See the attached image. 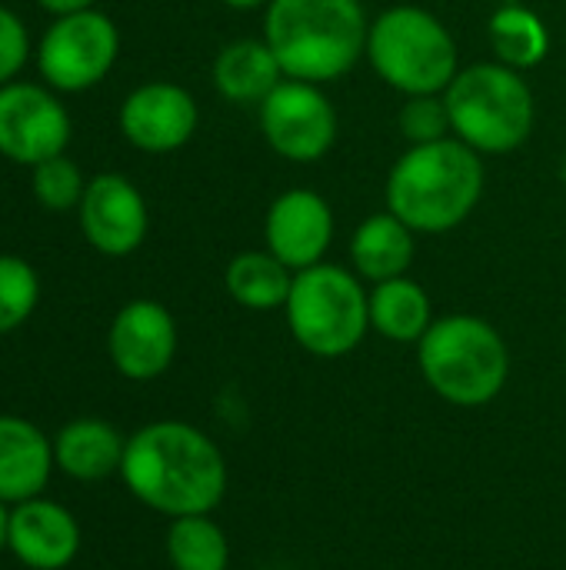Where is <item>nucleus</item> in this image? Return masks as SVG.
<instances>
[{"mask_svg": "<svg viewBox=\"0 0 566 570\" xmlns=\"http://www.w3.org/2000/svg\"><path fill=\"white\" fill-rule=\"evenodd\" d=\"M120 481L153 514H214L230 484L217 441L187 421H150L127 438Z\"/></svg>", "mask_w": 566, "mask_h": 570, "instance_id": "nucleus-1", "label": "nucleus"}, {"mask_svg": "<svg viewBox=\"0 0 566 570\" xmlns=\"http://www.w3.org/2000/svg\"><path fill=\"white\" fill-rule=\"evenodd\" d=\"M487 184L484 157L464 140L407 147L387 174V210L414 234H450L480 204Z\"/></svg>", "mask_w": 566, "mask_h": 570, "instance_id": "nucleus-2", "label": "nucleus"}, {"mask_svg": "<svg viewBox=\"0 0 566 570\" xmlns=\"http://www.w3.org/2000/svg\"><path fill=\"white\" fill-rule=\"evenodd\" d=\"M370 17L360 0H270L264 40L287 80L334 83L367 57Z\"/></svg>", "mask_w": 566, "mask_h": 570, "instance_id": "nucleus-3", "label": "nucleus"}, {"mask_svg": "<svg viewBox=\"0 0 566 570\" xmlns=\"http://www.w3.org/2000/svg\"><path fill=\"white\" fill-rule=\"evenodd\" d=\"M424 384L454 407H487L510 381L504 334L477 314H444L417 344Z\"/></svg>", "mask_w": 566, "mask_h": 570, "instance_id": "nucleus-4", "label": "nucleus"}, {"mask_svg": "<svg viewBox=\"0 0 566 570\" xmlns=\"http://www.w3.org/2000/svg\"><path fill=\"white\" fill-rule=\"evenodd\" d=\"M454 137L480 157L524 147L537 124V97L524 70L500 60L464 67L444 90Z\"/></svg>", "mask_w": 566, "mask_h": 570, "instance_id": "nucleus-5", "label": "nucleus"}, {"mask_svg": "<svg viewBox=\"0 0 566 570\" xmlns=\"http://www.w3.org/2000/svg\"><path fill=\"white\" fill-rule=\"evenodd\" d=\"M367 60L374 73L404 97L444 94L460 73V53L450 27L417 3L387 7L370 20Z\"/></svg>", "mask_w": 566, "mask_h": 570, "instance_id": "nucleus-6", "label": "nucleus"}, {"mask_svg": "<svg viewBox=\"0 0 566 570\" xmlns=\"http://www.w3.org/2000/svg\"><path fill=\"white\" fill-rule=\"evenodd\" d=\"M284 317L297 347L320 361H340L370 334V291L350 267L320 261L294 274Z\"/></svg>", "mask_w": 566, "mask_h": 570, "instance_id": "nucleus-7", "label": "nucleus"}, {"mask_svg": "<svg viewBox=\"0 0 566 570\" xmlns=\"http://www.w3.org/2000/svg\"><path fill=\"white\" fill-rule=\"evenodd\" d=\"M120 57L117 23L90 7L53 17L37 43V70L57 94H83L97 87Z\"/></svg>", "mask_w": 566, "mask_h": 570, "instance_id": "nucleus-8", "label": "nucleus"}, {"mask_svg": "<svg viewBox=\"0 0 566 570\" xmlns=\"http://www.w3.org/2000/svg\"><path fill=\"white\" fill-rule=\"evenodd\" d=\"M257 124L267 147L290 164L324 160L340 134V117L334 100L320 83L280 80L260 104Z\"/></svg>", "mask_w": 566, "mask_h": 570, "instance_id": "nucleus-9", "label": "nucleus"}, {"mask_svg": "<svg viewBox=\"0 0 566 570\" xmlns=\"http://www.w3.org/2000/svg\"><path fill=\"white\" fill-rule=\"evenodd\" d=\"M70 134V114L47 83L10 80L0 87V157L20 167H37L67 154Z\"/></svg>", "mask_w": 566, "mask_h": 570, "instance_id": "nucleus-10", "label": "nucleus"}, {"mask_svg": "<svg viewBox=\"0 0 566 570\" xmlns=\"http://www.w3.org/2000/svg\"><path fill=\"white\" fill-rule=\"evenodd\" d=\"M177 321L173 314L150 297L127 301L107 331V354L120 377L127 381H157L170 371L177 357Z\"/></svg>", "mask_w": 566, "mask_h": 570, "instance_id": "nucleus-11", "label": "nucleus"}, {"mask_svg": "<svg viewBox=\"0 0 566 570\" xmlns=\"http://www.w3.org/2000/svg\"><path fill=\"white\" fill-rule=\"evenodd\" d=\"M117 124L130 147L143 154H173L197 134L200 107L187 87L173 80H147L123 97Z\"/></svg>", "mask_w": 566, "mask_h": 570, "instance_id": "nucleus-12", "label": "nucleus"}, {"mask_svg": "<svg viewBox=\"0 0 566 570\" xmlns=\"http://www.w3.org/2000/svg\"><path fill=\"white\" fill-rule=\"evenodd\" d=\"M83 240L103 257H130L150 230V210L137 184L123 174H97L87 180L77 207Z\"/></svg>", "mask_w": 566, "mask_h": 570, "instance_id": "nucleus-13", "label": "nucleus"}, {"mask_svg": "<svg viewBox=\"0 0 566 570\" xmlns=\"http://www.w3.org/2000/svg\"><path fill=\"white\" fill-rule=\"evenodd\" d=\"M334 207L310 187H290L277 194L264 217V244L294 274L324 261L334 244Z\"/></svg>", "mask_w": 566, "mask_h": 570, "instance_id": "nucleus-14", "label": "nucleus"}, {"mask_svg": "<svg viewBox=\"0 0 566 570\" xmlns=\"http://www.w3.org/2000/svg\"><path fill=\"white\" fill-rule=\"evenodd\" d=\"M77 518L47 498H30L10 508V544L7 551L30 570H63L80 554Z\"/></svg>", "mask_w": 566, "mask_h": 570, "instance_id": "nucleus-15", "label": "nucleus"}, {"mask_svg": "<svg viewBox=\"0 0 566 570\" xmlns=\"http://www.w3.org/2000/svg\"><path fill=\"white\" fill-rule=\"evenodd\" d=\"M53 468V438L27 417L0 414V501L23 504L40 498Z\"/></svg>", "mask_w": 566, "mask_h": 570, "instance_id": "nucleus-16", "label": "nucleus"}, {"mask_svg": "<svg viewBox=\"0 0 566 570\" xmlns=\"http://www.w3.org/2000/svg\"><path fill=\"white\" fill-rule=\"evenodd\" d=\"M127 438L100 417H77L53 438V464L60 474L80 484L107 481L120 474Z\"/></svg>", "mask_w": 566, "mask_h": 570, "instance_id": "nucleus-17", "label": "nucleus"}, {"mask_svg": "<svg viewBox=\"0 0 566 570\" xmlns=\"http://www.w3.org/2000/svg\"><path fill=\"white\" fill-rule=\"evenodd\" d=\"M414 237L417 234L390 210L364 217L350 237V271L370 284L404 277L417 254Z\"/></svg>", "mask_w": 566, "mask_h": 570, "instance_id": "nucleus-18", "label": "nucleus"}, {"mask_svg": "<svg viewBox=\"0 0 566 570\" xmlns=\"http://www.w3.org/2000/svg\"><path fill=\"white\" fill-rule=\"evenodd\" d=\"M214 87L224 100L230 104H260L284 77L280 60L274 57L270 43L260 37H244V40H230L227 47H220V53L214 57Z\"/></svg>", "mask_w": 566, "mask_h": 570, "instance_id": "nucleus-19", "label": "nucleus"}, {"mask_svg": "<svg viewBox=\"0 0 566 570\" xmlns=\"http://www.w3.org/2000/svg\"><path fill=\"white\" fill-rule=\"evenodd\" d=\"M434 301L414 277H394L370 287V331L390 344H420L434 324Z\"/></svg>", "mask_w": 566, "mask_h": 570, "instance_id": "nucleus-20", "label": "nucleus"}, {"mask_svg": "<svg viewBox=\"0 0 566 570\" xmlns=\"http://www.w3.org/2000/svg\"><path fill=\"white\" fill-rule=\"evenodd\" d=\"M224 287L230 301L240 304L244 311H257V314L284 311L294 287V271L284 261H277L267 247L240 250L237 257H230L224 271Z\"/></svg>", "mask_w": 566, "mask_h": 570, "instance_id": "nucleus-21", "label": "nucleus"}, {"mask_svg": "<svg viewBox=\"0 0 566 570\" xmlns=\"http://www.w3.org/2000/svg\"><path fill=\"white\" fill-rule=\"evenodd\" d=\"M487 37H490L497 60L514 70H530V67L544 63V57L550 53V30H547L544 17L517 0H510L490 13Z\"/></svg>", "mask_w": 566, "mask_h": 570, "instance_id": "nucleus-22", "label": "nucleus"}, {"mask_svg": "<svg viewBox=\"0 0 566 570\" xmlns=\"http://www.w3.org/2000/svg\"><path fill=\"white\" fill-rule=\"evenodd\" d=\"M163 551L173 570L230 568V541L210 514L173 518L163 538Z\"/></svg>", "mask_w": 566, "mask_h": 570, "instance_id": "nucleus-23", "label": "nucleus"}, {"mask_svg": "<svg viewBox=\"0 0 566 570\" xmlns=\"http://www.w3.org/2000/svg\"><path fill=\"white\" fill-rule=\"evenodd\" d=\"M37 301H40L37 271L17 254H0V337L27 324L30 314L37 311Z\"/></svg>", "mask_w": 566, "mask_h": 570, "instance_id": "nucleus-24", "label": "nucleus"}, {"mask_svg": "<svg viewBox=\"0 0 566 570\" xmlns=\"http://www.w3.org/2000/svg\"><path fill=\"white\" fill-rule=\"evenodd\" d=\"M30 190H33V200L43 210L67 214V210H77L80 207L83 190H87V180H83L80 167L67 154H57V157L30 167Z\"/></svg>", "mask_w": 566, "mask_h": 570, "instance_id": "nucleus-25", "label": "nucleus"}, {"mask_svg": "<svg viewBox=\"0 0 566 570\" xmlns=\"http://www.w3.org/2000/svg\"><path fill=\"white\" fill-rule=\"evenodd\" d=\"M397 127H400V137H404L410 147L437 144V140L454 137V127H450V114H447L444 94L404 97V107H400V114H397Z\"/></svg>", "mask_w": 566, "mask_h": 570, "instance_id": "nucleus-26", "label": "nucleus"}, {"mask_svg": "<svg viewBox=\"0 0 566 570\" xmlns=\"http://www.w3.org/2000/svg\"><path fill=\"white\" fill-rule=\"evenodd\" d=\"M27 57H30V33L23 20L10 7L0 3V87L17 80Z\"/></svg>", "mask_w": 566, "mask_h": 570, "instance_id": "nucleus-27", "label": "nucleus"}, {"mask_svg": "<svg viewBox=\"0 0 566 570\" xmlns=\"http://www.w3.org/2000/svg\"><path fill=\"white\" fill-rule=\"evenodd\" d=\"M97 0H37V7H43L47 13L53 17H63V13H77V10H90Z\"/></svg>", "mask_w": 566, "mask_h": 570, "instance_id": "nucleus-28", "label": "nucleus"}, {"mask_svg": "<svg viewBox=\"0 0 566 570\" xmlns=\"http://www.w3.org/2000/svg\"><path fill=\"white\" fill-rule=\"evenodd\" d=\"M7 544H10V508L0 501V554L7 551Z\"/></svg>", "mask_w": 566, "mask_h": 570, "instance_id": "nucleus-29", "label": "nucleus"}, {"mask_svg": "<svg viewBox=\"0 0 566 570\" xmlns=\"http://www.w3.org/2000/svg\"><path fill=\"white\" fill-rule=\"evenodd\" d=\"M230 10H267L270 0H224Z\"/></svg>", "mask_w": 566, "mask_h": 570, "instance_id": "nucleus-30", "label": "nucleus"}]
</instances>
